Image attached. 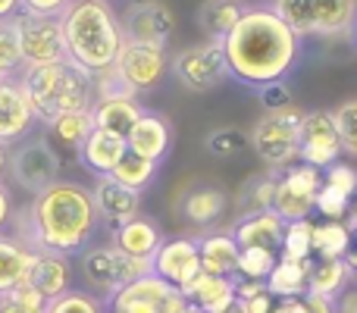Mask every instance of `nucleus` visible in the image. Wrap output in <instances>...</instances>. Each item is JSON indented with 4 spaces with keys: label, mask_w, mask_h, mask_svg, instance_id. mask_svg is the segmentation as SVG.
Listing matches in <instances>:
<instances>
[{
    "label": "nucleus",
    "mask_w": 357,
    "mask_h": 313,
    "mask_svg": "<svg viewBox=\"0 0 357 313\" xmlns=\"http://www.w3.org/2000/svg\"><path fill=\"white\" fill-rule=\"evenodd\" d=\"M73 0H19V13H35V16H63Z\"/></svg>",
    "instance_id": "obj_47"
},
{
    "label": "nucleus",
    "mask_w": 357,
    "mask_h": 313,
    "mask_svg": "<svg viewBox=\"0 0 357 313\" xmlns=\"http://www.w3.org/2000/svg\"><path fill=\"white\" fill-rule=\"evenodd\" d=\"M19 16V0H0V22H10Z\"/></svg>",
    "instance_id": "obj_54"
},
{
    "label": "nucleus",
    "mask_w": 357,
    "mask_h": 313,
    "mask_svg": "<svg viewBox=\"0 0 357 313\" xmlns=\"http://www.w3.org/2000/svg\"><path fill=\"white\" fill-rule=\"evenodd\" d=\"M10 229V235H16L31 251H54L63 257H75L88 245H94L100 220L94 210L91 188L73 178H56L22 210L16 207Z\"/></svg>",
    "instance_id": "obj_1"
},
{
    "label": "nucleus",
    "mask_w": 357,
    "mask_h": 313,
    "mask_svg": "<svg viewBox=\"0 0 357 313\" xmlns=\"http://www.w3.org/2000/svg\"><path fill=\"white\" fill-rule=\"evenodd\" d=\"M185 298H188L191 307H197L201 313H216L222 307H229V304L235 301V279L229 276H197L195 282L188 285V289L182 291Z\"/></svg>",
    "instance_id": "obj_29"
},
{
    "label": "nucleus",
    "mask_w": 357,
    "mask_h": 313,
    "mask_svg": "<svg viewBox=\"0 0 357 313\" xmlns=\"http://www.w3.org/2000/svg\"><path fill=\"white\" fill-rule=\"evenodd\" d=\"M113 69L123 75L126 85L135 94H148V91H154L163 82V75L169 72V54H167V47H157V44L126 41L116 63H113Z\"/></svg>",
    "instance_id": "obj_12"
},
{
    "label": "nucleus",
    "mask_w": 357,
    "mask_h": 313,
    "mask_svg": "<svg viewBox=\"0 0 357 313\" xmlns=\"http://www.w3.org/2000/svg\"><path fill=\"white\" fill-rule=\"evenodd\" d=\"M216 313H245V307H241V301L235 298V301L229 304V307H222V310H216Z\"/></svg>",
    "instance_id": "obj_56"
},
{
    "label": "nucleus",
    "mask_w": 357,
    "mask_h": 313,
    "mask_svg": "<svg viewBox=\"0 0 357 313\" xmlns=\"http://www.w3.org/2000/svg\"><path fill=\"white\" fill-rule=\"evenodd\" d=\"M333 119H335V132H339V142H342V154L357 157V98L335 107Z\"/></svg>",
    "instance_id": "obj_39"
},
{
    "label": "nucleus",
    "mask_w": 357,
    "mask_h": 313,
    "mask_svg": "<svg viewBox=\"0 0 357 313\" xmlns=\"http://www.w3.org/2000/svg\"><path fill=\"white\" fill-rule=\"evenodd\" d=\"M0 72L3 75H19L22 72V50H19L16 29L10 22H0Z\"/></svg>",
    "instance_id": "obj_42"
},
{
    "label": "nucleus",
    "mask_w": 357,
    "mask_h": 313,
    "mask_svg": "<svg viewBox=\"0 0 357 313\" xmlns=\"http://www.w3.org/2000/svg\"><path fill=\"white\" fill-rule=\"evenodd\" d=\"M38 116L31 110L29 98H25L22 85H19V75L0 82V142L6 148L19 144L22 138L35 135Z\"/></svg>",
    "instance_id": "obj_16"
},
{
    "label": "nucleus",
    "mask_w": 357,
    "mask_h": 313,
    "mask_svg": "<svg viewBox=\"0 0 357 313\" xmlns=\"http://www.w3.org/2000/svg\"><path fill=\"white\" fill-rule=\"evenodd\" d=\"M220 44L229 79L251 88L282 82L301 56V38L270 6H248Z\"/></svg>",
    "instance_id": "obj_2"
},
{
    "label": "nucleus",
    "mask_w": 357,
    "mask_h": 313,
    "mask_svg": "<svg viewBox=\"0 0 357 313\" xmlns=\"http://www.w3.org/2000/svg\"><path fill=\"white\" fill-rule=\"evenodd\" d=\"M144 113V107L138 104V98H116V100H94L91 119L94 129L113 132V135L126 138L132 132V125L138 123V116Z\"/></svg>",
    "instance_id": "obj_28"
},
{
    "label": "nucleus",
    "mask_w": 357,
    "mask_h": 313,
    "mask_svg": "<svg viewBox=\"0 0 357 313\" xmlns=\"http://www.w3.org/2000/svg\"><path fill=\"white\" fill-rule=\"evenodd\" d=\"M323 185L342 191V194L351 201V194L357 188V169L351 163H342V160H339V163H333V166H326V169H323Z\"/></svg>",
    "instance_id": "obj_45"
},
{
    "label": "nucleus",
    "mask_w": 357,
    "mask_h": 313,
    "mask_svg": "<svg viewBox=\"0 0 357 313\" xmlns=\"http://www.w3.org/2000/svg\"><path fill=\"white\" fill-rule=\"evenodd\" d=\"M197 254H201V273L204 276H229L235 279L238 270V241L232 232H204L197 235Z\"/></svg>",
    "instance_id": "obj_23"
},
{
    "label": "nucleus",
    "mask_w": 357,
    "mask_h": 313,
    "mask_svg": "<svg viewBox=\"0 0 357 313\" xmlns=\"http://www.w3.org/2000/svg\"><path fill=\"white\" fill-rule=\"evenodd\" d=\"M357 276V270L348 264V257H339V260H314L310 266V279H307V291L314 295H323V298H339L342 291L351 285V279Z\"/></svg>",
    "instance_id": "obj_30"
},
{
    "label": "nucleus",
    "mask_w": 357,
    "mask_h": 313,
    "mask_svg": "<svg viewBox=\"0 0 357 313\" xmlns=\"http://www.w3.org/2000/svg\"><path fill=\"white\" fill-rule=\"evenodd\" d=\"M310 245H314V257L317 260H339V257H348V254H351L354 235L348 232L345 222L323 220V222H314Z\"/></svg>",
    "instance_id": "obj_33"
},
{
    "label": "nucleus",
    "mask_w": 357,
    "mask_h": 313,
    "mask_svg": "<svg viewBox=\"0 0 357 313\" xmlns=\"http://www.w3.org/2000/svg\"><path fill=\"white\" fill-rule=\"evenodd\" d=\"M310 235H314V222H310V220L285 222V235H282L279 257H282V260H310V257H314Z\"/></svg>",
    "instance_id": "obj_36"
},
{
    "label": "nucleus",
    "mask_w": 357,
    "mask_h": 313,
    "mask_svg": "<svg viewBox=\"0 0 357 313\" xmlns=\"http://www.w3.org/2000/svg\"><path fill=\"white\" fill-rule=\"evenodd\" d=\"M41 129H44L41 135L47 138L56 154H79V148L85 144V138L91 135V129H94V119H91V110L56 113V116L44 119Z\"/></svg>",
    "instance_id": "obj_21"
},
{
    "label": "nucleus",
    "mask_w": 357,
    "mask_h": 313,
    "mask_svg": "<svg viewBox=\"0 0 357 313\" xmlns=\"http://www.w3.org/2000/svg\"><path fill=\"white\" fill-rule=\"evenodd\" d=\"M123 25V38L135 44H157L167 47V41L173 38L176 16L163 0H132L119 16Z\"/></svg>",
    "instance_id": "obj_13"
},
{
    "label": "nucleus",
    "mask_w": 357,
    "mask_h": 313,
    "mask_svg": "<svg viewBox=\"0 0 357 313\" xmlns=\"http://www.w3.org/2000/svg\"><path fill=\"white\" fill-rule=\"evenodd\" d=\"M248 3L245 0H204L197 10V25L204 29V35L222 41L232 31V25L245 16Z\"/></svg>",
    "instance_id": "obj_32"
},
{
    "label": "nucleus",
    "mask_w": 357,
    "mask_h": 313,
    "mask_svg": "<svg viewBox=\"0 0 357 313\" xmlns=\"http://www.w3.org/2000/svg\"><path fill=\"white\" fill-rule=\"evenodd\" d=\"M113 313H188V298L160 276H142L110 298Z\"/></svg>",
    "instance_id": "obj_10"
},
{
    "label": "nucleus",
    "mask_w": 357,
    "mask_h": 313,
    "mask_svg": "<svg viewBox=\"0 0 357 313\" xmlns=\"http://www.w3.org/2000/svg\"><path fill=\"white\" fill-rule=\"evenodd\" d=\"M126 151H129L126 138L113 135V132H104V129H91V135L85 138V144L79 148L75 157H79V163L85 166L91 176H110Z\"/></svg>",
    "instance_id": "obj_24"
},
{
    "label": "nucleus",
    "mask_w": 357,
    "mask_h": 313,
    "mask_svg": "<svg viewBox=\"0 0 357 313\" xmlns=\"http://www.w3.org/2000/svg\"><path fill=\"white\" fill-rule=\"evenodd\" d=\"M126 144H129L132 154L144 157V160H154V163H163L173 148V125L163 113L154 110H144L138 116V123L132 125V132L126 135Z\"/></svg>",
    "instance_id": "obj_18"
},
{
    "label": "nucleus",
    "mask_w": 357,
    "mask_h": 313,
    "mask_svg": "<svg viewBox=\"0 0 357 313\" xmlns=\"http://www.w3.org/2000/svg\"><path fill=\"white\" fill-rule=\"evenodd\" d=\"M348 264H351V266H354V270H357V241H354V247H351V254H348Z\"/></svg>",
    "instance_id": "obj_57"
},
{
    "label": "nucleus",
    "mask_w": 357,
    "mask_h": 313,
    "mask_svg": "<svg viewBox=\"0 0 357 313\" xmlns=\"http://www.w3.org/2000/svg\"><path fill=\"white\" fill-rule=\"evenodd\" d=\"M335 313H357V276L351 279V285L335 298Z\"/></svg>",
    "instance_id": "obj_50"
},
{
    "label": "nucleus",
    "mask_w": 357,
    "mask_h": 313,
    "mask_svg": "<svg viewBox=\"0 0 357 313\" xmlns=\"http://www.w3.org/2000/svg\"><path fill=\"white\" fill-rule=\"evenodd\" d=\"M301 107H282V110H270L254 123L248 144L251 151L264 160L270 169L282 172L291 163H298V148H301Z\"/></svg>",
    "instance_id": "obj_6"
},
{
    "label": "nucleus",
    "mask_w": 357,
    "mask_h": 313,
    "mask_svg": "<svg viewBox=\"0 0 357 313\" xmlns=\"http://www.w3.org/2000/svg\"><path fill=\"white\" fill-rule=\"evenodd\" d=\"M176 82L191 94H207L213 88H220L229 79V66L226 56H222V44L207 38L201 44H191V47L178 50L169 60Z\"/></svg>",
    "instance_id": "obj_8"
},
{
    "label": "nucleus",
    "mask_w": 357,
    "mask_h": 313,
    "mask_svg": "<svg viewBox=\"0 0 357 313\" xmlns=\"http://www.w3.org/2000/svg\"><path fill=\"white\" fill-rule=\"evenodd\" d=\"M0 313H47V301L29 285H19L0 295Z\"/></svg>",
    "instance_id": "obj_40"
},
{
    "label": "nucleus",
    "mask_w": 357,
    "mask_h": 313,
    "mask_svg": "<svg viewBox=\"0 0 357 313\" xmlns=\"http://www.w3.org/2000/svg\"><path fill=\"white\" fill-rule=\"evenodd\" d=\"M310 266H314V257L310 260H282L273 266V273L266 276V291L279 301L285 298H301L307 291V279H310Z\"/></svg>",
    "instance_id": "obj_31"
},
{
    "label": "nucleus",
    "mask_w": 357,
    "mask_h": 313,
    "mask_svg": "<svg viewBox=\"0 0 357 313\" xmlns=\"http://www.w3.org/2000/svg\"><path fill=\"white\" fill-rule=\"evenodd\" d=\"M110 313H113V310H110Z\"/></svg>",
    "instance_id": "obj_61"
},
{
    "label": "nucleus",
    "mask_w": 357,
    "mask_h": 313,
    "mask_svg": "<svg viewBox=\"0 0 357 313\" xmlns=\"http://www.w3.org/2000/svg\"><path fill=\"white\" fill-rule=\"evenodd\" d=\"M110 241L123 254H129V257H135V260H154L157 247L163 245V232H160V226H157L151 216L138 213L135 220H129V222H123L119 229H113Z\"/></svg>",
    "instance_id": "obj_22"
},
{
    "label": "nucleus",
    "mask_w": 357,
    "mask_h": 313,
    "mask_svg": "<svg viewBox=\"0 0 357 313\" xmlns=\"http://www.w3.org/2000/svg\"><path fill=\"white\" fill-rule=\"evenodd\" d=\"M31 260H35V251H31L29 245H22V241L10 232L0 235V295L25 285Z\"/></svg>",
    "instance_id": "obj_27"
},
{
    "label": "nucleus",
    "mask_w": 357,
    "mask_h": 313,
    "mask_svg": "<svg viewBox=\"0 0 357 313\" xmlns=\"http://www.w3.org/2000/svg\"><path fill=\"white\" fill-rule=\"evenodd\" d=\"M157 166H160V163H154V160H144V157L132 154V151H126L123 160L116 163V169H113L110 176L116 178L119 185H126V188H132V191H144L151 182H154Z\"/></svg>",
    "instance_id": "obj_35"
},
{
    "label": "nucleus",
    "mask_w": 357,
    "mask_h": 313,
    "mask_svg": "<svg viewBox=\"0 0 357 313\" xmlns=\"http://www.w3.org/2000/svg\"><path fill=\"white\" fill-rule=\"evenodd\" d=\"M13 213H16V201H13V191H10V185L0 178V235L10 229Z\"/></svg>",
    "instance_id": "obj_48"
},
{
    "label": "nucleus",
    "mask_w": 357,
    "mask_h": 313,
    "mask_svg": "<svg viewBox=\"0 0 357 313\" xmlns=\"http://www.w3.org/2000/svg\"><path fill=\"white\" fill-rule=\"evenodd\" d=\"M345 226H348V232L357 235V188H354V194H351V201H348V213H345Z\"/></svg>",
    "instance_id": "obj_53"
},
{
    "label": "nucleus",
    "mask_w": 357,
    "mask_h": 313,
    "mask_svg": "<svg viewBox=\"0 0 357 313\" xmlns=\"http://www.w3.org/2000/svg\"><path fill=\"white\" fill-rule=\"evenodd\" d=\"M229 197L220 188H210V185H197L178 204V216H182L188 226L195 229H210L213 222H220V216L226 213Z\"/></svg>",
    "instance_id": "obj_25"
},
{
    "label": "nucleus",
    "mask_w": 357,
    "mask_h": 313,
    "mask_svg": "<svg viewBox=\"0 0 357 313\" xmlns=\"http://www.w3.org/2000/svg\"><path fill=\"white\" fill-rule=\"evenodd\" d=\"M342 142L335 132L333 110H310L301 119V148H298V163H307L314 169L339 163Z\"/></svg>",
    "instance_id": "obj_14"
},
{
    "label": "nucleus",
    "mask_w": 357,
    "mask_h": 313,
    "mask_svg": "<svg viewBox=\"0 0 357 313\" xmlns=\"http://www.w3.org/2000/svg\"><path fill=\"white\" fill-rule=\"evenodd\" d=\"M241 307H245V313H273V307H276V298H273L270 291H264V295H257V298L241 301Z\"/></svg>",
    "instance_id": "obj_51"
},
{
    "label": "nucleus",
    "mask_w": 357,
    "mask_h": 313,
    "mask_svg": "<svg viewBox=\"0 0 357 313\" xmlns=\"http://www.w3.org/2000/svg\"><path fill=\"white\" fill-rule=\"evenodd\" d=\"M79 273L85 279V289L107 304L123 285L151 276L154 266H151V260H135L119 251L113 241H107V245H88L79 254Z\"/></svg>",
    "instance_id": "obj_5"
},
{
    "label": "nucleus",
    "mask_w": 357,
    "mask_h": 313,
    "mask_svg": "<svg viewBox=\"0 0 357 313\" xmlns=\"http://www.w3.org/2000/svg\"><path fill=\"white\" fill-rule=\"evenodd\" d=\"M314 213H320L323 220H335V222H345V213H348V197L342 191L329 188V185H320L317 191V207Z\"/></svg>",
    "instance_id": "obj_44"
},
{
    "label": "nucleus",
    "mask_w": 357,
    "mask_h": 313,
    "mask_svg": "<svg viewBox=\"0 0 357 313\" xmlns=\"http://www.w3.org/2000/svg\"><path fill=\"white\" fill-rule=\"evenodd\" d=\"M273 197H276V176H248L241 182L238 194H235V207L241 216L260 213V210H273Z\"/></svg>",
    "instance_id": "obj_34"
},
{
    "label": "nucleus",
    "mask_w": 357,
    "mask_h": 313,
    "mask_svg": "<svg viewBox=\"0 0 357 313\" xmlns=\"http://www.w3.org/2000/svg\"><path fill=\"white\" fill-rule=\"evenodd\" d=\"M25 285L35 289L44 301L60 298L63 291L73 289V266H69V257L54 254V251H35V260H31Z\"/></svg>",
    "instance_id": "obj_19"
},
{
    "label": "nucleus",
    "mask_w": 357,
    "mask_h": 313,
    "mask_svg": "<svg viewBox=\"0 0 357 313\" xmlns=\"http://www.w3.org/2000/svg\"><path fill=\"white\" fill-rule=\"evenodd\" d=\"M260 100H264L266 113L270 110H282V107H291V91L285 88V82H273V85H264L257 88Z\"/></svg>",
    "instance_id": "obj_46"
},
{
    "label": "nucleus",
    "mask_w": 357,
    "mask_h": 313,
    "mask_svg": "<svg viewBox=\"0 0 357 313\" xmlns=\"http://www.w3.org/2000/svg\"><path fill=\"white\" fill-rule=\"evenodd\" d=\"M285 235V220L276 210H260V213L241 216L238 226L232 229V238L238 241V247H264V251L279 254Z\"/></svg>",
    "instance_id": "obj_20"
},
{
    "label": "nucleus",
    "mask_w": 357,
    "mask_h": 313,
    "mask_svg": "<svg viewBox=\"0 0 357 313\" xmlns=\"http://www.w3.org/2000/svg\"><path fill=\"white\" fill-rule=\"evenodd\" d=\"M6 157H10V148L0 142V178H3V172H6Z\"/></svg>",
    "instance_id": "obj_55"
},
{
    "label": "nucleus",
    "mask_w": 357,
    "mask_h": 313,
    "mask_svg": "<svg viewBox=\"0 0 357 313\" xmlns=\"http://www.w3.org/2000/svg\"><path fill=\"white\" fill-rule=\"evenodd\" d=\"M151 266H154V276H160L163 282L176 285L178 291H185L197 276H201V254H197V238H191V235L163 238V245L157 247Z\"/></svg>",
    "instance_id": "obj_15"
},
{
    "label": "nucleus",
    "mask_w": 357,
    "mask_h": 313,
    "mask_svg": "<svg viewBox=\"0 0 357 313\" xmlns=\"http://www.w3.org/2000/svg\"><path fill=\"white\" fill-rule=\"evenodd\" d=\"M204 148H207L213 157L229 160V157H238L241 151L248 148V135L238 129H216L204 138Z\"/></svg>",
    "instance_id": "obj_41"
},
{
    "label": "nucleus",
    "mask_w": 357,
    "mask_h": 313,
    "mask_svg": "<svg viewBox=\"0 0 357 313\" xmlns=\"http://www.w3.org/2000/svg\"><path fill=\"white\" fill-rule=\"evenodd\" d=\"M279 264V254L264 251V247H241L238 254V270L235 279H254V282H266L273 266Z\"/></svg>",
    "instance_id": "obj_37"
},
{
    "label": "nucleus",
    "mask_w": 357,
    "mask_h": 313,
    "mask_svg": "<svg viewBox=\"0 0 357 313\" xmlns=\"http://www.w3.org/2000/svg\"><path fill=\"white\" fill-rule=\"evenodd\" d=\"M47 313H107V307L88 289H69L60 298L47 301Z\"/></svg>",
    "instance_id": "obj_38"
},
{
    "label": "nucleus",
    "mask_w": 357,
    "mask_h": 313,
    "mask_svg": "<svg viewBox=\"0 0 357 313\" xmlns=\"http://www.w3.org/2000/svg\"><path fill=\"white\" fill-rule=\"evenodd\" d=\"M91 197L100 226H107L110 232L142 213V191L126 188L113 176H98V182L91 185Z\"/></svg>",
    "instance_id": "obj_17"
},
{
    "label": "nucleus",
    "mask_w": 357,
    "mask_h": 313,
    "mask_svg": "<svg viewBox=\"0 0 357 313\" xmlns=\"http://www.w3.org/2000/svg\"><path fill=\"white\" fill-rule=\"evenodd\" d=\"M301 304H304V310H307V313H335V301H333V298L314 295V291H304Z\"/></svg>",
    "instance_id": "obj_49"
},
{
    "label": "nucleus",
    "mask_w": 357,
    "mask_h": 313,
    "mask_svg": "<svg viewBox=\"0 0 357 313\" xmlns=\"http://www.w3.org/2000/svg\"><path fill=\"white\" fill-rule=\"evenodd\" d=\"M94 98L98 100H116V98H138L135 91H132L129 85H126V79L116 72V69H104V72L94 75Z\"/></svg>",
    "instance_id": "obj_43"
},
{
    "label": "nucleus",
    "mask_w": 357,
    "mask_h": 313,
    "mask_svg": "<svg viewBox=\"0 0 357 313\" xmlns=\"http://www.w3.org/2000/svg\"><path fill=\"white\" fill-rule=\"evenodd\" d=\"M13 29H16V38H19V50H22V69L69 60L60 16L19 13V16L13 19Z\"/></svg>",
    "instance_id": "obj_9"
},
{
    "label": "nucleus",
    "mask_w": 357,
    "mask_h": 313,
    "mask_svg": "<svg viewBox=\"0 0 357 313\" xmlns=\"http://www.w3.org/2000/svg\"><path fill=\"white\" fill-rule=\"evenodd\" d=\"M25 98L38 116V125L56 113H82L94 107V75L73 60L25 66L19 72Z\"/></svg>",
    "instance_id": "obj_4"
},
{
    "label": "nucleus",
    "mask_w": 357,
    "mask_h": 313,
    "mask_svg": "<svg viewBox=\"0 0 357 313\" xmlns=\"http://www.w3.org/2000/svg\"><path fill=\"white\" fill-rule=\"evenodd\" d=\"M188 313H201V310H197V307H191V304H188Z\"/></svg>",
    "instance_id": "obj_58"
},
{
    "label": "nucleus",
    "mask_w": 357,
    "mask_h": 313,
    "mask_svg": "<svg viewBox=\"0 0 357 313\" xmlns=\"http://www.w3.org/2000/svg\"><path fill=\"white\" fill-rule=\"evenodd\" d=\"M273 313H307L301 304V298H285V301H276Z\"/></svg>",
    "instance_id": "obj_52"
},
{
    "label": "nucleus",
    "mask_w": 357,
    "mask_h": 313,
    "mask_svg": "<svg viewBox=\"0 0 357 313\" xmlns=\"http://www.w3.org/2000/svg\"><path fill=\"white\" fill-rule=\"evenodd\" d=\"M314 38H335L354 31L357 0H310Z\"/></svg>",
    "instance_id": "obj_26"
},
{
    "label": "nucleus",
    "mask_w": 357,
    "mask_h": 313,
    "mask_svg": "<svg viewBox=\"0 0 357 313\" xmlns=\"http://www.w3.org/2000/svg\"><path fill=\"white\" fill-rule=\"evenodd\" d=\"M3 79H13V75H3V72H0V82H3Z\"/></svg>",
    "instance_id": "obj_59"
},
{
    "label": "nucleus",
    "mask_w": 357,
    "mask_h": 313,
    "mask_svg": "<svg viewBox=\"0 0 357 313\" xmlns=\"http://www.w3.org/2000/svg\"><path fill=\"white\" fill-rule=\"evenodd\" d=\"M60 169H63L60 154L50 148V142L41 135V132H35V135L22 138L19 144L10 148L3 176H10L13 188H19L29 197H35L60 178Z\"/></svg>",
    "instance_id": "obj_7"
},
{
    "label": "nucleus",
    "mask_w": 357,
    "mask_h": 313,
    "mask_svg": "<svg viewBox=\"0 0 357 313\" xmlns=\"http://www.w3.org/2000/svg\"><path fill=\"white\" fill-rule=\"evenodd\" d=\"M63 38H66V56L88 69L91 75L104 72L116 63L123 50V25L119 13L110 0H73L60 16Z\"/></svg>",
    "instance_id": "obj_3"
},
{
    "label": "nucleus",
    "mask_w": 357,
    "mask_h": 313,
    "mask_svg": "<svg viewBox=\"0 0 357 313\" xmlns=\"http://www.w3.org/2000/svg\"><path fill=\"white\" fill-rule=\"evenodd\" d=\"M354 38H357V19H354Z\"/></svg>",
    "instance_id": "obj_60"
},
{
    "label": "nucleus",
    "mask_w": 357,
    "mask_h": 313,
    "mask_svg": "<svg viewBox=\"0 0 357 313\" xmlns=\"http://www.w3.org/2000/svg\"><path fill=\"white\" fill-rule=\"evenodd\" d=\"M323 185V169H314L307 163H291L276 176V197H273V210L282 216L285 222L310 220L317 207V191Z\"/></svg>",
    "instance_id": "obj_11"
}]
</instances>
